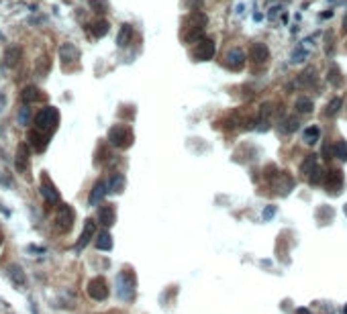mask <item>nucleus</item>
Listing matches in <instances>:
<instances>
[{"label":"nucleus","instance_id":"b1692460","mask_svg":"<svg viewBox=\"0 0 347 314\" xmlns=\"http://www.w3.org/2000/svg\"><path fill=\"white\" fill-rule=\"evenodd\" d=\"M294 108H296L300 114H308V112H312V108H315V104H312L310 98L300 96V98H296V102H294Z\"/></svg>","mask_w":347,"mask_h":314},{"label":"nucleus","instance_id":"2eb2a0df","mask_svg":"<svg viewBox=\"0 0 347 314\" xmlns=\"http://www.w3.org/2000/svg\"><path fill=\"white\" fill-rule=\"evenodd\" d=\"M15 166H17L19 171H27V167H29V147H27V143H21L17 147Z\"/></svg>","mask_w":347,"mask_h":314},{"label":"nucleus","instance_id":"ddd939ff","mask_svg":"<svg viewBox=\"0 0 347 314\" xmlns=\"http://www.w3.org/2000/svg\"><path fill=\"white\" fill-rule=\"evenodd\" d=\"M21 60H22V47H19V45H10L4 51V67H17Z\"/></svg>","mask_w":347,"mask_h":314},{"label":"nucleus","instance_id":"5701e85b","mask_svg":"<svg viewBox=\"0 0 347 314\" xmlns=\"http://www.w3.org/2000/svg\"><path fill=\"white\" fill-rule=\"evenodd\" d=\"M327 80L331 82V86H335V88H339V86H341L343 78H341V69H339V65H337V63H333V65L329 67V72H327Z\"/></svg>","mask_w":347,"mask_h":314},{"label":"nucleus","instance_id":"412c9836","mask_svg":"<svg viewBox=\"0 0 347 314\" xmlns=\"http://www.w3.org/2000/svg\"><path fill=\"white\" fill-rule=\"evenodd\" d=\"M21 98H22V102H25V104H29V102H37V100H41L43 96H41V92H39L37 86H27L25 90H22Z\"/></svg>","mask_w":347,"mask_h":314},{"label":"nucleus","instance_id":"9b49d317","mask_svg":"<svg viewBox=\"0 0 347 314\" xmlns=\"http://www.w3.org/2000/svg\"><path fill=\"white\" fill-rule=\"evenodd\" d=\"M227 65L231 69H235V72H239V69L245 65V53H243V49L239 47H233L227 51Z\"/></svg>","mask_w":347,"mask_h":314},{"label":"nucleus","instance_id":"6e6552de","mask_svg":"<svg viewBox=\"0 0 347 314\" xmlns=\"http://www.w3.org/2000/svg\"><path fill=\"white\" fill-rule=\"evenodd\" d=\"M41 196L49 204H57V202H60V192L55 190V186L51 184V180L47 176H43V180H41Z\"/></svg>","mask_w":347,"mask_h":314},{"label":"nucleus","instance_id":"f257e3e1","mask_svg":"<svg viewBox=\"0 0 347 314\" xmlns=\"http://www.w3.org/2000/svg\"><path fill=\"white\" fill-rule=\"evenodd\" d=\"M57 125H60V110H57L55 106H45L37 112V116H35V129L49 135L57 129Z\"/></svg>","mask_w":347,"mask_h":314},{"label":"nucleus","instance_id":"e433bc0d","mask_svg":"<svg viewBox=\"0 0 347 314\" xmlns=\"http://www.w3.org/2000/svg\"><path fill=\"white\" fill-rule=\"evenodd\" d=\"M306 60V49L304 47H298L294 53H292V63H300Z\"/></svg>","mask_w":347,"mask_h":314},{"label":"nucleus","instance_id":"a18cd8bd","mask_svg":"<svg viewBox=\"0 0 347 314\" xmlns=\"http://www.w3.org/2000/svg\"><path fill=\"white\" fill-rule=\"evenodd\" d=\"M343 312H345V314H347V306H345V308H343Z\"/></svg>","mask_w":347,"mask_h":314},{"label":"nucleus","instance_id":"7ed1b4c3","mask_svg":"<svg viewBox=\"0 0 347 314\" xmlns=\"http://www.w3.org/2000/svg\"><path fill=\"white\" fill-rule=\"evenodd\" d=\"M117 292L123 300H131L135 292V277L131 272H123L117 277Z\"/></svg>","mask_w":347,"mask_h":314},{"label":"nucleus","instance_id":"a878e982","mask_svg":"<svg viewBox=\"0 0 347 314\" xmlns=\"http://www.w3.org/2000/svg\"><path fill=\"white\" fill-rule=\"evenodd\" d=\"M319 137H321V129H319V126H315V125L308 126V129H304V135H303L306 145H315L319 141Z\"/></svg>","mask_w":347,"mask_h":314},{"label":"nucleus","instance_id":"c9c22d12","mask_svg":"<svg viewBox=\"0 0 347 314\" xmlns=\"http://www.w3.org/2000/svg\"><path fill=\"white\" fill-rule=\"evenodd\" d=\"M29 121H31V108H29V104H25V106H22V108L19 110V125L27 126Z\"/></svg>","mask_w":347,"mask_h":314},{"label":"nucleus","instance_id":"4be33fe9","mask_svg":"<svg viewBox=\"0 0 347 314\" xmlns=\"http://www.w3.org/2000/svg\"><path fill=\"white\" fill-rule=\"evenodd\" d=\"M96 249H100V251H110L112 249V237H110L108 230L100 232V235L96 237Z\"/></svg>","mask_w":347,"mask_h":314},{"label":"nucleus","instance_id":"dca6fc26","mask_svg":"<svg viewBox=\"0 0 347 314\" xmlns=\"http://www.w3.org/2000/svg\"><path fill=\"white\" fill-rule=\"evenodd\" d=\"M114 218H117V214H114V206L112 204H104L100 206V210H98V220H100V225L104 227H112L114 225Z\"/></svg>","mask_w":347,"mask_h":314},{"label":"nucleus","instance_id":"0eeeda50","mask_svg":"<svg viewBox=\"0 0 347 314\" xmlns=\"http://www.w3.org/2000/svg\"><path fill=\"white\" fill-rule=\"evenodd\" d=\"M249 57H251V62L258 63V65L265 63V62H268V57H270L268 45H265V43H253L249 47Z\"/></svg>","mask_w":347,"mask_h":314},{"label":"nucleus","instance_id":"58836bf2","mask_svg":"<svg viewBox=\"0 0 347 314\" xmlns=\"http://www.w3.org/2000/svg\"><path fill=\"white\" fill-rule=\"evenodd\" d=\"M274 212H276V206H268V208H265V210H263L261 218H263V220H270V218L274 216Z\"/></svg>","mask_w":347,"mask_h":314},{"label":"nucleus","instance_id":"c03bdc74","mask_svg":"<svg viewBox=\"0 0 347 314\" xmlns=\"http://www.w3.org/2000/svg\"><path fill=\"white\" fill-rule=\"evenodd\" d=\"M298 314H308V310H304V308H300V310H298Z\"/></svg>","mask_w":347,"mask_h":314},{"label":"nucleus","instance_id":"aec40b11","mask_svg":"<svg viewBox=\"0 0 347 314\" xmlns=\"http://www.w3.org/2000/svg\"><path fill=\"white\" fill-rule=\"evenodd\" d=\"M298 126H300V123H298L296 116H286V119L280 123V133L282 135H292Z\"/></svg>","mask_w":347,"mask_h":314},{"label":"nucleus","instance_id":"f8f14e48","mask_svg":"<svg viewBox=\"0 0 347 314\" xmlns=\"http://www.w3.org/2000/svg\"><path fill=\"white\" fill-rule=\"evenodd\" d=\"M78 55H80V51H78L76 45H72V43L60 45V60H62V63H65V65L74 63L78 60Z\"/></svg>","mask_w":347,"mask_h":314},{"label":"nucleus","instance_id":"c756f323","mask_svg":"<svg viewBox=\"0 0 347 314\" xmlns=\"http://www.w3.org/2000/svg\"><path fill=\"white\" fill-rule=\"evenodd\" d=\"M202 39H204V29L192 27L190 31H186V35H184V41H186V43H198Z\"/></svg>","mask_w":347,"mask_h":314},{"label":"nucleus","instance_id":"393cba45","mask_svg":"<svg viewBox=\"0 0 347 314\" xmlns=\"http://www.w3.org/2000/svg\"><path fill=\"white\" fill-rule=\"evenodd\" d=\"M315 78H317V72L312 67H308V69H304V72L298 76L296 86H310L312 82H315Z\"/></svg>","mask_w":347,"mask_h":314},{"label":"nucleus","instance_id":"f3484780","mask_svg":"<svg viewBox=\"0 0 347 314\" xmlns=\"http://www.w3.org/2000/svg\"><path fill=\"white\" fill-rule=\"evenodd\" d=\"M47 141H49V135H45V133H41L37 129L29 133V143L35 147V151H39V153L47 147Z\"/></svg>","mask_w":347,"mask_h":314},{"label":"nucleus","instance_id":"a211bd4d","mask_svg":"<svg viewBox=\"0 0 347 314\" xmlns=\"http://www.w3.org/2000/svg\"><path fill=\"white\" fill-rule=\"evenodd\" d=\"M8 277H10V282H13L19 290H22V288H25V284H27L25 272L21 270V265H10L8 267Z\"/></svg>","mask_w":347,"mask_h":314},{"label":"nucleus","instance_id":"2f4dec72","mask_svg":"<svg viewBox=\"0 0 347 314\" xmlns=\"http://www.w3.org/2000/svg\"><path fill=\"white\" fill-rule=\"evenodd\" d=\"M47 72H49V57L43 55V57H39V60H37V65H35V74L43 78V76H47Z\"/></svg>","mask_w":347,"mask_h":314},{"label":"nucleus","instance_id":"79ce46f5","mask_svg":"<svg viewBox=\"0 0 347 314\" xmlns=\"http://www.w3.org/2000/svg\"><path fill=\"white\" fill-rule=\"evenodd\" d=\"M278 10H280V6H274V8H272V10H270V17H274V15H276V13H278Z\"/></svg>","mask_w":347,"mask_h":314},{"label":"nucleus","instance_id":"49530a36","mask_svg":"<svg viewBox=\"0 0 347 314\" xmlns=\"http://www.w3.org/2000/svg\"><path fill=\"white\" fill-rule=\"evenodd\" d=\"M345 47H347V39H345Z\"/></svg>","mask_w":347,"mask_h":314},{"label":"nucleus","instance_id":"20e7f679","mask_svg":"<svg viewBox=\"0 0 347 314\" xmlns=\"http://www.w3.org/2000/svg\"><path fill=\"white\" fill-rule=\"evenodd\" d=\"M74 210H72V206H67V204H62L60 206V210H57V216H55V227L60 232H67L69 229L74 227Z\"/></svg>","mask_w":347,"mask_h":314},{"label":"nucleus","instance_id":"423d86ee","mask_svg":"<svg viewBox=\"0 0 347 314\" xmlns=\"http://www.w3.org/2000/svg\"><path fill=\"white\" fill-rule=\"evenodd\" d=\"M88 296L92 300H107L108 298V284L104 277H94L88 282Z\"/></svg>","mask_w":347,"mask_h":314},{"label":"nucleus","instance_id":"1a4fd4ad","mask_svg":"<svg viewBox=\"0 0 347 314\" xmlns=\"http://www.w3.org/2000/svg\"><path fill=\"white\" fill-rule=\"evenodd\" d=\"M325 186H327V190L331 194H339V190L343 188V171L341 169L329 171L327 178H325Z\"/></svg>","mask_w":347,"mask_h":314},{"label":"nucleus","instance_id":"39448f33","mask_svg":"<svg viewBox=\"0 0 347 314\" xmlns=\"http://www.w3.org/2000/svg\"><path fill=\"white\" fill-rule=\"evenodd\" d=\"M215 51H217L215 41L208 39V37H204L202 41L196 43V47H194V60H196V62H208V60H213V57H215Z\"/></svg>","mask_w":347,"mask_h":314},{"label":"nucleus","instance_id":"72a5a7b5","mask_svg":"<svg viewBox=\"0 0 347 314\" xmlns=\"http://www.w3.org/2000/svg\"><path fill=\"white\" fill-rule=\"evenodd\" d=\"M88 2H90V8L92 10H94V13L96 15H107V10H108V2H107V0H88Z\"/></svg>","mask_w":347,"mask_h":314},{"label":"nucleus","instance_id":"f704fd0d","mask_svg":"<svg viewBox=\"0 0 347 314\" xmlns=\"http://www.w3.org/2000/svg\"><path fill=\"white\" fill-rule=\"evenodd\" d=\"M333 155L341 159V161H347V143L345 141H337L333 147Z\"/></svg>","mask_w":347,"mask_h":314},{"label":"nucleus","instance_id":"a19ab883","mask_svg":"<svg viewBox=\"0 0 347 314\" xmlns=\"http://www.w3.org/2000/svg\"><path fill=\"white\" fill-rule=\"evenodd\" d=\"M319 17H321L323 21H327V19H331V17H333V10H323V13H321Z\"/></svg>","mask_w":347,"mask_h":314},{"label":"nucleus","instance_id":"bb28decb","mask_svg":"<svg viewBox=\"0 0 347 314\" xmlns=\"http://www.w3.org/2000/svg\"><path fill=\"white\" fill-rule=\"evenodd\" d=\"M125 190V178L121 173H114L110 178V184H108V192H114V194H121Z\"/></svg>","mask_w":347,"mask_h":314},{"label":"nucleus","instance_id":"c85d7f7f","mask_svg":"<svg viewBox=\"0 0 347 314\" xmlns=\"http://www.w3.org/2000/svg\"><path fill=\"white\" fill-rule=\"evenodd\" d=\"M206 22H208V19H206L204 13H200V10H194V13L190 15V25L196 27V29H204Z\"/></svg>","mask_w":347,"mask_h":314},{"label":"nucleus","instance_id":"6ab92c4d","mask_svg":"<svg viewBox=\"0 0 347 314\" xmlns=\"http://www.w3.org/2000/svg\"><path fill=\"white\" fill-rule=\"evenodd\" d=\"M131 37H133V27L129 22H125L119 29V35H117V45L119 47H127V45L131 43Z\"/></svg>","mask_w":347,"mask_h":314},{"label":"nucleus","instance_id":"473e14b6","mask_svg":"<svg viewBox=\"0 0 347 314\" xmlns=\"http://www.w3.org/2000/svg\"><path fill=\"white\" fill-rule=\"evenodd\" d=\"M341 106H343V100L339 98V96H335L329 104H327V108H325V114L327 116H335V114H337L339 110H341Z\"/></svg>","mask_w":347,"mask_h":314},{"label":"nucleus","instance_id":"cd10ccee","mask_svg":"<svg viewBox=\"0 0 347 314\" xmlns=\"http://www.w3.org/2000/svg\"><path fill=\"white\" fill-rule=\"evenodd\" d=\"M317 167H319L317 166V155H306V159L303 161V166H300V171H303L304 176H310Z\"/></svg>","mask_w":347,"mask_h":314},{"label":"nucleus","instance_id":"7c9ffc66","mask_svg":"<svg viewBox=\"0 0 347 314\" xmlns=\"http://www.w3.org/2000/svg\"><path fill=\"white\" fill-rule=\"evenodd\" d=\"M108 29H110V25H108V21H104V19L96 21L94 25H92V33H94V37H104V35L108 33Z\"/></svg>","mask_w":347,"mask_h":314},{"label":"nucleus","instance_id":"4468645a","mask_svg":"<svg viewBox=\"0 0 347 314\" xmlns=\"http://www.w3.org/2000/svg\"><path fill=\"white\" fill-rule=\"evenodd\" d=\"M107 192H108V184H107V182H96V184H94V188H92V192H90V198H88L90 206L100 204L102 198L107 196Z\"/></svg>","mask_w":347,"mask_h":314},{"label":"nucleus","instance_id":"de8ad7c7","mask_svg":"<svg viewBox=\"0 0 347 314\" xmlns=\"http://www.w3.org/2000/svg\"><path fill=\"white\" fill-rule=\"evenodd\" d=\"M0 243H2V237H0Z\"/></svg>","mask_w":347,"mask_h":314},{"label":"nucleus","instance_id":"37998d69","mask_svg":"<svg viewBox=\"0 0 347 314\" xmlns=\"http://www.w3.org/2000/svg\"><path fill=\"white\" fill-rule=\"evenodd\" d=\"M343 31H345V33H347V15H345V17H343Z\"/></svg>","mask_w":347,"mask_h":314},{"label":"nucleus","instance_id":"4c0bfd02","mask_svg":"<svg viewBox=\"0 0 347 314\" xmlns=\"http://www.w3.org/2000/svg\"><path fill=\"white\" fill-rule=\"evenodd\" d=\"M321 178H323V171H321V167H317L315 171L308 176V180H310V184H319L321 182Z\"/></svg>","mask_w":347,"mask_h":314},{"label":"nucleus","instance_id":"9d476101","mask_svg":"<svg viewBox=\"0 0 347 314\" xmlns=\"http://www.w3.org/2000/svg\"><path fill=\"white\" fill-rule=\"evenodd\" d=\"M94 232H96V223L92 218H88L86 223H84V229H82V235H80V241H78V245H76V249L78 251H82L88 243L92 241V237H94Z\"/></svg>","mask_w":347,"mask_h":314},{"label":"nucleus","instance_id":"ea45409f","mask_svg":"<svg viewBox=\"0 0 347 314\" xmlns=\"http://www.w3.org/2000/svg\"><path fill=\"white\" fill-rule=\"evenodd\" d=\"M333 35H327V45H325V53L327 55H333Z\"/></svg>","mask_w":347,"mask_h":314},{"label":"nucleus","instance_id":"f03ea898","mask_svg":"<svg viewBox=\"0 0 347 314\" xmlns=\"http://www.w3.org/2000/svg\"><path fill=\"white\" fill-rule=\"evenodd\" d=\"M108 141H110V145L119 147V149H127L133 143V131L125 125H114L108 131Z\"/></svg>","mask_w":347,"mask_h":314}]
</instances>
